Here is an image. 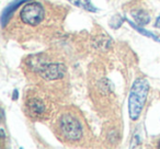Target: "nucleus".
Returning a JSON list of instances; mask_svg holds the SVG:
<instances>
[{"mask_svg": "<svg viewBox=\"0 0 160 149\" xmlns=\"http://www.w3.org/2000/svg\"><path fill=\"white\" fill-rule=\"evenodd\" d=\"M59 129L62 135L70 142L79 140L82 136V127L80 125L79 121L69 114L62 115L60 117Z\"/></svg>", "mask_w": 160, "mask_h": 149, "instance_id": "nucleus-2", "label": "nucleus"}, {"mask_svg": "<svg viewBox=\"0 0 160 149\" xmlns=\"http://www.w3.org/2000/svg\"><path fill=\"white\" fill-rule=\"evenodd\" d=\"M158 147L160 148V140H159V142H158Z\"/></svg>", "mask_w": 160, "mask_h": 149, "instance_id": "nucleus-12", "label": "nucleus"}, {"mask_svg": "<svg viewBox=\"0 0 160 149\" xmlns=\"http://www.w3.org/2000/svg\"><path fill=\"white\" fill-rule=\"evenodd\" d=\"M155 27H158V29H160V16L158 17L157 21H156V23H155Z\"/></svg>", "mask_w": 160, "mask_h": 149, "instance_id": "nucleus-10", "label": "nucleus"}, {"mask_svg": "<svg viewBox=\"0 0 160 149\" xmlns=\"http://www.w3.org/2000/svg\"><path fill=\"white\" fill-rule=\"evenodd\" d=\"M126 22L128 23V24L131 25V27H133V29H135L136 31L138 32V33L142 34V35H144V36H147V37H149V38H152V40H153V41H156V42H160L159 38H158V36H156L153 33H151V32H149V31H147V30L142 29V27H139V25L135 24V23H134V22H132V21L127 20V19H126Z\"/></svg>", "mask_w": 160, "mask_h": 149, "instance_id": "nucleus-9", "label": "nucleus"}, {"mask_svg": "<svg viewBox=\"0 0 160 149\" xmlns=\"http://www.w3.org/2000/svg\"><path fill=\"white\" fill-rule=\"evenodd\" d=\"M69 2L72 3L76 7H79L81 9L86 10L88 12H97L98 9L92 5L91 0H68Z\"/></svg>", "mask_w": 160, "mask_h": 149, "instance_id": "nucleus-7", "label": "nucleus"}, {"mask_svg": "<svg viewBox=\"0 0 160 149\" xmlns=\"http://www.w3.org/2000/svg\"><path fill=\"white\" fill-rule=\"evenodd\" d=\"M28 1H31V0H13L11 3H9V6L3 10L2 14H1V27H5L6 24L8 23V21H9L10 17L12 16V13H13L22 3H25V2H28Z\"/></svg>", "mask_w": 160, "mask_h": 149, "instance_id": "nucleus-5", "label": "nucleus"}, {"mask_svg": "<svg viewBox=\"0 0 160 149\" xmlns=\"http://www.w3.org/2000/svg\"><path fill=\"white\" fill-rule=\"evenodd\" d=\"M149 91V83L146 79H136L132 86L128 98V114L131 120L136 121L140 116Z\"/></svg>", "mask_w": 160, "mask_h": 149, "instance_id": "nucleus-1", "label": "nucleus"}, {"mask_svg": "<svg viewBox=\"0 0 160 149\" xmlns=\"http://www.w3.org/2000/svg\"><path fill=\"white\" fill-rule=\"evenodd\" d=\"M20 18L24 23L30 25H38L44 19V7L40 2L32 1L24 6L20 12Z\"/></svg>", "mask_w": 160, "mask_h": 149, "instance_id": "nucleus-3", "label": "nucleus"}, {"mask_svg": "<svg viewBox=\"0 0 160 149\" xmlns=\"http://www.w3.org/2000/svg\"><path fill=\"white\" fill-rule=\"evenodd\" d=\"M36 71L46 80H56L65 76L66 67L62 64H41L36 67Z\"/></svg>", "mask_w": 160, "mask_h": 149, "instance_id": "nucleus-4", "label": "nucleus"}, {"mask_svg": "<svg viewBox=\"0 0 160 149\" xmlns=\"http://www.w3.org/2000/svg\"><path fill=\"white\" fill-rule=\"evenodd\" d=\"M17 97H18V91H17V90H14V92H13V97H12V99H13V100H16Z\"/></svg>", "mask_w": 160, "mask_h": 149, "instance_id": "nucleus-11", "label": "nucleus"}, {"mask_svg": "<svg viewBox=\"0 0 160 149\" xmlns=\"http://www.w3.org/2000/svg\"><path fill=\"white\" fill-rule=\"evenodd\" d=\"M132 17L134 18V20L140 25H146L150 21V17L147 12L142 11V10H137V11L132 12Z\"/></svg>", "mask_w": 160, "mask_h": 149, "instance_id": "nucleus-8", "label": "nucleus"}, {"mask_svg": "<svg viewBox=\"0 0 160 149\" xmlns=\"http://www.w3.org/2000/svg\"><path fill=\"white\" fill-rule=\"evenodd\" d=\"M28 107L29 111L31 112L33 115H41L45 112V104L43 101L38 100V99H32L28 103Z\"/></svg>", "mask_w": 160, "mask_h": 149, "instance_id": "nucleus-6", "label": "nucleus"}]
</instances>
